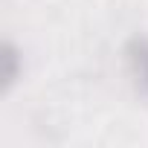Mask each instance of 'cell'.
<instances>
[{
    "label": "cell",
    "instance_id": "7a4b0ae2",
    "mask_svg": "<svg viewBox=\"0 0 148 148\" xmlns=\"http://www.w3.org/2000/svg\"><path fill=\"white\" fill-rule=\"evenodd\" d=\"M21 79H23V52L18 44L6 41L0 47V84H3V93H9Z\"/></svg>",
    "mask_w": 148,
    "mask_h": 148
},
{
    "label": "cell",
    "instance_id": "6da1fadb",
    "mask_svg": "<svg viewBox=\"0 0 148 148\" xmlns=\"http://www.w3.org/2000/svg\"><path fill=\"white\" fill-rule=\"evenodd\" d=\"M125 67H128V76L136 87V93L148 96V35L145 32H136L125 41Z\"/></svg>",
    "mask_w": 148,
    "mask_h": 148
}]
</instances>
